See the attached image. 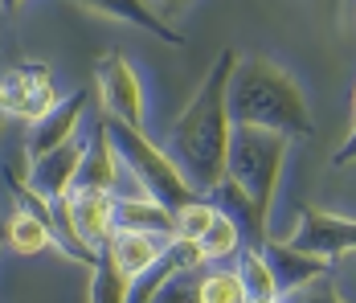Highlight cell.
Returning <instances> with one entry per match:
<instances>
[{
    "label": "cell",
    "mask_w": 356,
    "mask_h": 303,
    "mask_svg": "<svg viewBox=\"0 0 356 303\" xmlns=\"http://www.w3.org/2000/svg\"><path fill=\"white\" fill-rule=\"evenodd\" d=\"M291 246L336 263L340 254H353L356 250V222L353 217H340V213H323L316 205H303L299 209V230L291 234Z\"/></svg>",
    "instance_id": "6"
},
{
    "label": "cell",
    "mask_w": 356,
    "mask_h": 303,
    "mask_svg": "<svg viewBox=\"0 0 356 303\" xmlns=\"http://www.w3.org/2000/svg\"><path fill=\"white\" fill-rule=\"evenodd\" d=\"M0 111H4V78H0Z\"/></svg>",
    "instance_id": "27"
},
{
    "label": "cell",
    "mask_w": 356,
    "mask_h": 303,
    "mask_svg": "<svg viewBox=\"0 0 356 303\" xmlns=\"http://www.w3.org/2000/svg\"><path fill=\"white\" fill-rule=\"evenodd\" d=\"M115 230H140L160 242H177V213L168 205H160L156 197H119L115 201Z\"/></svg>",
    "instance_id": "14"
},
{
    "label": "cell",
    "mask_w": 356,
    "mask_h": 303,
    "mask_svg": "<svg viewBox=\"0 0 356 303\" xmlns=\"http://www.w3.org/2000/svg\"><path fill=\"white\" fill-rule=\"evenodd\" d=\"M0 78H4V115H21V119L37 123V119H45L58 107V91H54L49 70L41 66V62L8 70Z\"/></svg>",
    "instance_id": "7"
},
{
    "label": "cell",
    "mask_w": 356,
    "mask_h": 303,
    "mask_svg": "<svg viewBox=\"0 0 356 303\" xmlns=\"http://www.w3.org/2000/svg\"><path fill=\"white\" fill-rule=\"evenodd\" d=\"M152 4L160 8V17H168V21H172V17H177V13L184 8V4H188V0H152Z\"/></svg>",
    "instance_id": "24"
},
{
    "label": "cell",
    "mask_w": 356,
    "mask_h": 303,
    "mask_svg": "<svg viewBox=\"0 0 356 303\" xmlns=\"http://www.w3.org/2000/svg\"><path fill=\"white\" fill-rule=\"evenodd\" d=\"M238 274H242V287H246V303H279L283 291H279V279L266 263V254L258 246H246L242 250V263H238Z\"/></svg>",
    "instance_id": "16"
},
{
    "label": "cell",
    "mask_w": 356,
    "mask_h": 303,
    "mask_svg": "<svg viewBox=\"0 0 356 303\" xmlns=\"http://www.w3.org/2000/svg\"><path fill=\"white\" fill-rule=\"evenodd\" d=\"M82 156H86V139L74 135L70 143H62V148H54V152H45V156L29 160V185H33L49 205L66 201L70 189H74V180H78Z\"/></svg>",
    "instance_id": "8"
},
{
    "label": "cell",
    "mask_w": 356,
    "mask_h": 303,
    "mask_svg": "<svg viewBox=\"0 0 356 303\" xmlns=\"http://www.w3.org/2000/svg\"><path fill=\"white\" fill-rule=\"evenodd\" d=\"M234 66H238V49H221L168 135V156L177 160V169L188 176L197 193H209L217 180H225V156L234 135V119H229Z\"/></svg>",
    "instance_id": "1"
},
{
    "label": "cell",
    "mask_w": 356,
    "mask_h": 303,
    "mask_svg": "<svg viewBox=\"0 0 356 303\" xmlns=\"http://www.w3.org/2000/svg\"><path fill=\"white\" fill-rule=\"evenodd\" d=\"M213 217H217V205L209 197H197V201H188L184 209H177V234L188 238V242H197V238L213 226Z\"/></svg>",
    "instance_id": "21"
},
{
    "label": "cell",
    "mask_w": 356,
    "mask_h": 303,
    "mask_svg": "<svg viewBox=\"0 0 356 303\" xmlns=\"http://www.w3.org/2000/svg\"><path fill=\"white\" fill-rule=\"evenodd\" d=\"M348 164H356V127L348 132V139L332 152V169H348Z\"/></svg>",
    "instance_id": "23"
},
{
    "label": "cell",
    "mask_w": 356,
    "mask_h": 303,
    "mask_svg": "<svg viewBox=\"0 0 356 303\" xmlns=\"http://www.w3.org/2000/svg\"><path fill=\"white\" fill-rule=\"evenodd\" d=\"M74 4H82V8H90L99 17H111V21H123L131 29H143V33L160 37L168 45H184V37L177 33V25L168 17H160V8L152 0H74Z\"/></svg>",
    "instance_id": "11"
},
{
    "label": "cell",
    "mask_w": 356,
    "mask_h": 303,
    "mask_svg": "<svg viewBox=\"0 0 356 303\" xmlns=\"http://www.w3.org/2000/svg\"><path fill=\"white\" fill-rule=\"evenodd\" d=\"M152 303H205V295H201V279H193V267L177 270L164 287H160V295Z\"/></svg>",
    "instance_id": "22"
},
{
    "label": "cell",
    "mask_w": 356,
    "mask_h": 303,
    "mask_svg": "<svg viewBox=\"0 0 356 303\" xmlns=\"http://www.w3.org/2000/svg\"><path fill=\"white\" fill-rule=\"evenodd\" d=\"M4 242H8V234H4V226H0V246H4Z\"/></svg>",
    "instance_id": "28"
},
{
    "label": "cell",
    "mask_w": 356,
    "mask_h": 303,
    "mask_svg": "<svg viewBox=\"0 0 356 303\" xmlns=\"http://www.w3.org/2000/svg\"><path fill=\"white\" fill-rule=\"evenodd\" d=\"M115 193L103 189H70L66 209H70V226L90 250H103L115 234Z\"/></svg>",
    "instance_id": "9"
},
{
    "label": "cell",
    "mask_w": 356,
    "mask_h": 303,
    "mask_svg": "<svg viewBox=\"0 0 356 303\" xmlns=\"http://www.w3.org/2000/svg\"><path fill=\"white\" fill-rule=\"evenodd\" d=\"M119 152H115V139L107 132V119H95V135L86 139V156H82V169H78V180L74 189H103V193H115L119 185Z\"/></svg>",
    "instance_id": "13"
},
{
    "label": "cell",
    "mask_w": 356,
    "mask_h": 303,
    "mask_svg": "<svg viewBox=\"0 0 356 303\" xmlns=\"http://www.w3.org/2000/svg\"><path fill=\"white\" fill-rule=\"evenodd\" d=\"M201 295L205 303H246V287L238 270H209L201 274Z\"/></svg>",
    "instance_id": "20"
},
{
    "label": "cell",
    "mask_w": 356,
    "mask_h": 303,
    "mask_svg": "<svg viewBox=\"0 0 356 303\" xmlns=\"http://www.w3.org/2000/svg\"><path fill=\"white\" fill-rule=\"evenodd\" d=\"M0 4H4V13H17V8H21L25 0H0Z\"/></svg>",
    "instance_id": "25"
},
{
    "label": "cell",
    "mask_w": 356,
    "mask_h": 303,
    "mask_svg": "<svg viewBox=\"0 0 356 303\" xmlns=\"http://www.w3.org/2000/svg\"><path fill=\"white\" fill-rule=\"evenodd\" d=\"M4 123H8V115H4V111H0V139H4Z\"/></svg>",
    "instance_id": "26"
},
{
    "label": "cell",
    "mask_w": 356,
    "mask_h": 303,
    "mask_svg": "<svg viewBox=\"0 0 356 303\" xmlns=\"http://www.w3.org/2000/svg\"><path fill=\"white\" fill-rule=\"evenodd\" d=\"M262 254H266V263L275 270V279H279V291L291 295V291H299V287H307V283H316L320 274H327V258L320 254H307V250H295L291 242H266L262 246Z\"/></svg>",
    "instance_id": "12"
},
{
    "label": "cell",
    "mask_w": 356,
    "mask_h": 303,
    "mask_svg": "<svg viewBox=\"0 0 356 303\" xmlns=\"http://www.w3.org/2000/svg\"><path fill=\"white\" fill-rule=\"evenodd\" d=\"M107 119V132L115 139V152H119V160L127 164V172L140 180V189L147 197H156L160 205H168L172 213L184 209L188 201H197V197H205V193H197L193 185H188V176L177 169V160L168 156V152H160L143 127H131V123H123V119Z\"/></svg>",
    "instance_id": "4"
},
{
    "label": "cell",
    "mask_w": 356,
    "mask_h": 303,
    "mask_svg": "<svg viewBox=\"0 0 356 303\" xmlns=\"http://www.w3.org/2000/svg\"><path fill=\"white\" fill-rule=\"evenodd\" d=\"M107 246H111V254H115V263L136 279V274H143L164 254L168 242H160V238H152V234H140V230H115Z\"/></svg>",
    "instance_id": "15"
},
{
    "label": "cell",
    "mask_w": 356,
    "mask_h": 303,
    "mask_svg": "<svg viewBox=\"0 0 356 303\" xmlns=\"http://www.w3.org/2000/svg\"><path fill=\"white\" fill-rule=\"evenodd\" d=\"M238 246H242V230H238V222H234V217H225V213L217 209L213 226L197 238V250H201V258H205V263H217V258L234 254Z\"/></svg>",
    "instance_id": "19"
},
{
    "label": "cell",
    "mask_w": 356,
    "mask_h": 303,
    "mask_svg": "<svg viewBox=\"0 0 356 303\" xmlns=\"http://www.w3.org/2000/svg\"><path fill=\"white\" fill-rule=\"evenodd\" d=\"M4 234H8V246L17 250V254H41V250H49V246H58L54 242V230L29 213L25 205H17V213H13V222L4 226Z\"/></svg>",
    "instance_id": "18"
},
{
    "label": "cell",
    "mask_w": 356,
    "mask_h": 303,
    "mask_svg": "<svg viewBox=\"0 0 356 303\" xmlns=\"http://www.w3.org/2000/svg\"><path fill=\"white\" fill-rule=\"evenodd\" d=\"M286 148H291V139L279 135V132H266V127L234 123V135H229L225 176L258 205V213H262L266 222H270V205H275V193H279Z\"/></svg>",
    "instance_id": "3"
},
{
    "label": "cell",
    "mask_w": 356,
    "mask_h": 303,
    "mask_svg": "<svg viewBox=\"0 0 356 303\" xmlns=\"http://www.w3.org/2000/svg\"><path fill=\"white\" fill-rule=\"evenodd\" d=\"M229 119L246 127H266L286 139H312L316 119L299 82L270 58H238L229 78Z\"/></svg>",
    "instance_id": "2"
},
{
    "label": "cell",
    "mask_w": 356,
    "mask_h": 303,
    "mask_svg": "<svg viewBox=\"0 0 356 303\" xmlns=\"http://www.w3.org/2000/svg\"><path fill=\"white\" fill-rule=\"evenodd\" d=\"M95 82H99V99H103V115L123 119L131 127H143V86L140 74L131 70V62L111 49L95 62Z\"/></svg>",
    "instance_id": "5"
},
{
    "label": "cell",
    "mask_w": 356,
    "mask_h": 303,
    "mask_svg": "<svg viewBox=\"0 0 356 303\" xmlns=\"http://www.w3.org/2000/svg\"><path fill=\"white\" fill-rule=\"evenodd\" d=\"M353 115H356V91H353Z\"/></svg>",
    "instance_id": "29"
},
{
    "label": "cell",
    "mask_w": 356,
    "mask_h": 303,
    "mask_svg": "<svg viewBox=\"0 0 356 303\" xmlns=\"http://www.w3.org/2000/svg\"><path fill=\"white\" fill-rule=\"evenodd\" d=\"M131 295V274L115 263L111 246L99 250V263L90 267V303H127Z\"/></svg>",
    "instance_id": "17"
},
{
    "label": "cell",
    "mask_w": 356,
    "mask_h": 303,
    "mask_svg": "<svg viewBox=\"0 0 356 303\" xmlns=\"http://www.w3.org/2000/svg\"><path fill=\"white\" fill-rule=\"evenodd\" d=\"M0 13H4V4H0Z\"/></svg>",
    "instance_id": "30"
},
{
    "label": "cell",
    "mask_w": 356,
    "mask_h": 303,
    "mask_svg": "<svg viewBox=\"0 0 356 303\" xmlns=\"http://www.w3.org/2000/svg\"><path fill=\"white\" fill-rule=\"evenodd\" d=\"M86 91H74L66 99H58V107L45 115V119H37L29 139H25V156L37 160V156H45V152H54V148H62V143H70L74 135H78V123H82V115H86Z\"/></svg>",
    "instance_id": "10"
}]
</instances>
